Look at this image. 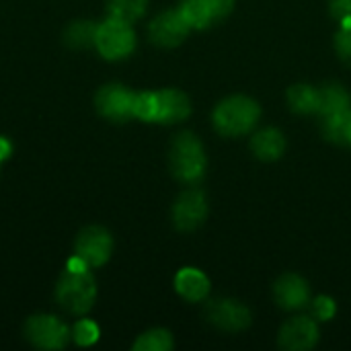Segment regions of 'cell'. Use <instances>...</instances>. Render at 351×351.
<instances>
[{
    "instance_id": "cell-4",
    "label": "cell",
    "mask_w": 351,
    "mask_h": 351,
    "mask_svg": "<svg viewBox=\"0 0 351 351\" xmlns=\"http://www.w3.org/2000/svg\"><path fill=\"white\" fill-rule=\"evenodd\" d=\"M136 31L132 23L107 16L97 25L95 49L107 62H119L134 53L136 49Z\"/></svg>"
},
{
    "instance_id": "cell-1",
    "label": "cell",
    "mask_w": 351,
    "mask_h": 351,
    "mask_svg": "<svg viewBox=\"0 0 351 351\" xmlns=\"http://www.w3.org/2000/svg\"><path fill=\"white\" fill-rule=\"evenodd\" d=\"M53 298L56 304L72 317L88 315L97 300V280L93 269H88L78 257H72L56 282Z\"/></svg>"
},
{
    "instance_id": "cell-8",
    "label": "cell",
    "mask_w": 351,
    "mask_h": 351,
    "mask_svg": "<svg viewBox=\"0 0 351 351\" xmlns=\"http://www.w3.org/2000/svg\"><path fill=\"white\" fill-rule=\"evenodd\" d=\"M204 317L216 329H222L228 333L245 331L251 325V311L243 302L232 300V298L210 300L204 308Z\"/></svg>"
},
{
    "instance_id": "cell-19",
    "label": "cell",
    "mask_w": 351,
    "mask_h": 351,
    "mask_svg": "<svg viewBox=\"0 0 351 351\" xmlns=\"http://www.w3.org/2000/svg\"><path fill=\"white\" fill-rule=\"evenodd\" d=\"M290 109L300 115L319 113V86L313 84H294L288 90Z\"/></svg>"
},
{
    "instance_id": "cell-13",
    "label": "cell",
    "mask_w": 351,
    "mask_h": 351,
    "mask_svg": "<svg viewBox=\"0 0 351 351\" xmlns=\"http://www.w3.org/2000/svg\"><path fill=\"white\" fill-rule=\"evenodd\" d=\"M191 115V101L179 88L156 90V119L154 123H179Z\"/></svg>"
},
{
    "instance_id": "cell-6",
    "label": "cell",
    "mask_w": 351,
    "mask_h": 351,
    "mask_svg": "<svg viewBox=\"0 0 351 351\" xmlns=\"http://www.w3.org/2000/svg\"><path fill=\"white\" fill-rule=\"evenodd\" d=\"M113 234L99 224L84 226L74 239V257H78L88 269L103 267L113 255Z\"/></svg>"
},
{
    "instance_id": "cell-21",
    "label": "cell",
    "mask_w": 351,
    "mask_h": 351,
    "mask_svg": "<svg viewBox=\"0 0 351 351\" xmlns=\"http://www.w3.org/2000/svg\"><path fill=\"white\" fill-rule=\"evenodd\" d=\"M134 351H169L173 350V335L167 329H148L132 346Z\"/></svg>"
},
{
    "instance_id": "cell-24",
    "label": "cell",
    "mask_w": 351,
    "mask_h": 351,
    "mask_svg": "<svg viewBox=\"0 0 351 351\" xmlns=\"http://www.w3.org/2000/svg\"><path fill=\"white\" fill-rule=\"evenodd\" d=\"M134 119H142V121L154 123V119H156V90L136 93Z\"/></svg>"
},
{
    "instance_id": "cell-7",
    "label": "cell",
    "mask_w": 351,
    "mask_h": 351,
    "mask_svg": "<svg viewBox=\"0 0 351 351\" xmlns=\"http://www.w3.org/2000/svg\"><path fill=\"white\" fill-rule=\"evenodd\" d=\"M136 93L121 82H107L95 93L97 113L113 123H125L134 119Z\"/></svg>"
},
{
    "instance_id": "cell-2",
    "label": "cell",
    "mask_w": 351,
    "mask_h": 351,
    "mask_svg": "<svg viewBox=\"0 0 351 351\" xmlns=\"http://www.w3.org/2000/svg\"><path fill=\"white\" fill-rule=\"evenodd\" d=\"M169 167L177 181L185 185H197L208 167L202 140L193 132H181L173 138L169 148Z\"/></svg>"
},
{
    "instance_id": "cell-5",
    "label": "cell",
    "mask_w": 351,
    "mask_h": 351,
    "mask_svg": "<svg viewBox=\"0 0 351 351\" xmlns=\"http://www.w3.org/2000/svg\"><path fill=\"white\" fill-rule=\"evenodd\" d=\"M23 335L27 343L43 351L64 350L72 339L66 321L60 319L58 315H47V313L31 315L23 325Z\"/></svg>"
},
{
    "instance_id": "cell-17",
    "label": "cell",
    "mask_w": 351,
    "mask_h": 351,
    "mask_svg": "<svg viewBox=\"0 0 351 351\" xmlns=\"http://www.w3.org/2000/svg\"><path fill=\"white\" fill-rule=\"evenodd\" d=\"M97 21L90 19H74L64 27L62 39L70 49H88L95 47V35H97Z\"/></svg>"
},
{
    "instance_id": "cell-26",
    "label": "cell",
    "mask_w": 351,
    "mask_h": 351,
    "mask_svg": "<svg viewBox=\"0 0 351 351\" xmlns=\"http://www.w3.org/2000/svg\"><path fill=\"white\" fill-rule=\"evenodd\" d=\"M335 49L339 58L351 66V27H341L335 35Z\"/></svg>"
},
{
    "instance_id": "cell-9",
    "label": "cell",
    "mask_w": 351,
    "mask_h": 351,
    "mask_svg": "<svg viewBox=\"0 0 351 351\" xmlns=\"http://www.w3.org/2000/svg\"><path fill=\"white\" fill-rule=\"evenodd\" d=\"M208 218V197L202 189H185L173 206V224L181 232L197 230Z\"/></svg>"
},
{
    "instance_id": "cell-15",
    "label": "cell",
    "mask_w": 351,
    "mask_h": 351,
    "mask_svg": "<svg viewBox=\"0 0 351 351\" xmlns=\"http://www.w3.org/2000/svg\"><path fill=\"white\" fill-rule=\"evenodd\" d=\"M251 150L261 160H267V162L278 160L286 150V136L276 128L259 130L251 138Z\"/></svg>"
},
{
    "instance_id": "cell-18",
    "label": "cell",
    "mask_w": 351,
    "mask_h": 351,
    "mask_svg": "<svg viewBox=\"0 0 351 351\" xmlns=\"http://www.w3.org/2000/svg\"><path fill=\"white\" fill-rule=\"evenodd\" d=\"M177 8L191 29L202 31V29H208L214 23H218L208 0H181Z\"/></svg>"
},
{
    "instance_id": "cell-25",
    "label": "cell",
    "mask_w": 351,
    "mask_h": 351,
    "mask_svg": "<svg viewBox=\"0 0 351 351\" xmlns=\"http://www.w3.org/2000/svg\"><path fill=\"white\" fill-rule=\"evenodd\" d=\"M311 311L317 321H331L337 313V304L331 296H317L311 300Z\"/></svg>"
},
{
    "instance_id": "cell-16",
    "label": "cell",
    "mask_w": 351,
    "mask_h": 351,
    "mask_svg": "<svg viewBox=\"0 0 351 351\" xmlns=\"http://www.w3.org/2000/svg\"><path fill=\"white\" fill-rule=\"evenodd\" d=\"M351 109V95L339 82H325L319 86V115H337Z\"/></svg>"
},
{
    "instance_id": "cell-30",
    "label": "cell",
    "mask_w": 351,
    "mask_h": 351,
    "mask_svg": "<svg viewBox=\"0 0 351 351\" xmlns=\"http://www.w3.org/2000/svg\"><path fill=\"white\" fill-rule=\"evenodd\" d=\"M348 146H351V111H350V119H348Z\"/></svg>"
},
{
    "instance_id": "cell-14",
    "label": "cell",
    "mask_w": 351,
    "mask_h": 351,
    "mask_svg": "<svg viewBox=\"0 0 351 351\" xmlns=\"http://www.w3.org/2000/svg\"><path fill=\"white\" fill-rule=\"evenodd\" d=\"M175 290L187 302H202L210 294V280L195 267H185L175 276Z\"/></svg>"
},
{
    "instance_id": "cell-20",
    "label": "cell",
    "mask_w": 351,
    "mask_h": 351,
    "mask_svg": "<svg viewBox=\"0 0 351 351\" xmlns=\"http://www.w3.org/2000/svg\"><path fill=\"white\" fill-rule=\"evenodd\" d=\"M148 10V0H107V16L136 23L140 21Z\"/></svg>"
},
{
    "instance_id": "cell-22",
    "label": "cell",
    "mask_w": 351,
    "mask_h": 351,
    "mask_svg": "<svg viewBox=\"0 0 351 351\" xmlns=\"http://www.w3.org/2000/svg\"><path fill=\"white\" fill-rule=\"evenodd\" d=\"M350 111L323 117V136L329 142L339 144V146H348V119H350Z\"/></svg>"
},
{
    "instance_id": "cell-23",
    "label": "cell",
    "mask_w": 351,
    "mask_h": 351,
    "mask_svg": "<svg viewBox=\"0 0 351 351\" xmlns=\"http://www.w3.org/2000/svg\"><path fill=\"white\" fill-rule=\"evenodd\" d=\"M99 325L90 319H78L74 323V327L70 329V337L76 346L80 348H88L93 343L99 341Z\"/></svg>"
},
{
    "instance_id": "cell-28",
    "label": "cell",
    "mask_w": 351,
    "mask_h": 351,
    "mask_svg": "<svg viewBox=\"0 0 351 351\" xmlns=\"http://www.w3.org/2000/svg\"><path fill=\"white\" fill-rule=\"evenodd\" d=\"M208 4L212 6V10L216 14V21H222L232 12L234 0H208Z\"/></svg>"
},
{
    "instance_id": "cell-12",
    "label": "cell",
    "mask_w": 351,
    "mask_h": 351,
    "mask_svg": "<svg viewBox=\"0 0 351 351\" xmlns=\"http://www.w3.org/2000/svg\"><path fill=\"white\" fill-rule=\"evenodd\" d=\"M274 298L284 311H300L311 304V288L304 278L296 274H286L276 282Z\"/></svg>"
},
{
    "instance_id": "cell-10",
    "label": "cell",
    "mask_w": 351,
    "mask_h": 351,
    "mask_svg": "<svg viewBox=\"0 0 351 351\" xmlns=\"http://www.w3.org/2000/svg\"><path fill=\"white\" fill-rule=\"evenodd\" d=\"M189 31H191V27L181 16L179 8L158 12L148 25V37L158 47H177V45H181L187 39Z\"/></svg>"
},
{
    "instance_id": "cell-11",
    "label": "cell",
    "mask_w": 351,
    "mask_h": 351,
    "mask_svg": "<svg viewBox=\"0 0 351 351\" xmlns=\"http://www.w3.org/2000/svg\"><path fill=\"white\" fill-rule=\"evenodd\" d=\"M321 339V331L315 317H294L286 321L280 329L278 343L288 351H308L313 350Z\"/></svg>"
},
{
    "instance_id": "cell-27",
    "label": "cell",
    "mask_w": 351,
    "mask_h": 351,
    "mask_svg": "<svg viewBox=\"0 0 351 351\" xmlns=\"http://www.w3.org/2000/svg\"><path fill=\"white\" fill-rule=\"evenodd\" d=\"M329 10H331V16L337 19V21L350 19L351 0H329Z\"/></svg>"
},
{
    "instance_id": "cell-29",
    "label": "cell",
    "mask_w": 351,
    "mask_h": 351,
    "mask_svg": "<svg viewBox=\"0 0 351 351\" xmlns=\"http://www.w3.org/2000/svg\"><path fill=\"white\" fill-rule=\"evenodd\" d=\"M10 150H12L10 142L4 136H0V169H2V162L10 156Z\"/></svg>"
},
{
    "instance_id": "cell-3",
    "label": "cell",
    "mask_w": 351,
    "mask_h": 351,
    "mask_svg": "<svg viewBox=\"0 0 351 351\" xmlns=\"http://www.w3.org/2000/svg\"><path fill=\"white\" fill-rule=\"evenodd\" d=\"M261 117V107L255 99L245 95H232L220 101L212 113V121L218 134L226 138L249 134Z\"/></svg>"
}]
</instances>
